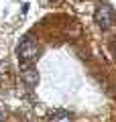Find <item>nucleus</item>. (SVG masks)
<instances>
[{"label":"nucleus","mask_w":116,"mask_h":122,"mask_svg":"<svg viewBox=\"0 0 116 122\" xmlns=\"http://www.w3.org/2000/svg\"><path fill=\"white\" fill-rule=\"evenodd\" d=\"M114 51H116V43H114Z\"/></svg>","instance_id":"nucleus-5"},{"label":"nucleus","mask_w":116,"mask_h":122,"mask_svg":"<svg viewBox=\"0 0 116 122\" xmlns=\"http://www.w3.org/2000/svg\"><path fill=\"white\" fill-rule=\"evenodd\" d=\"M114 18H116V14H114V8H112L110 4L102 2V4H98V6H96V12H94V22H96V25H98L102 30L110 29V26L114 25Z\"/></svg>","instance_id":"nucleus-2"},{"label":"nucleus","mask_w":116,"mask_h":122,"mask_svg":"<svg viewBox=\"0 0 116 122\" xmlns=\"http://www.w3.org/2000/svg\"><path fill=\"white\" fill-rule=\"evenodd\" d=\"M71 112L67 110H55L53 114H49V122H71Z\"/></svg>","instance_id":"nucleus-4"},{"label":"nucleus","mask_w":116,"mask_h":122,"mask_svg":"<svg viewBox=\"0 0 116 122\" xmlns=\"http://www.w3.org/2000/svg\"><path fill=\"white\" fill-rule=\"evenodd\" d=\"M21 77L26 83V87H35L39 81V73L31 63H21Z\"/></svg>","instance_id":"nucleus-3"},{"label":"nucleus","mask_w":116,"mask_h":122,"mask_svg":"<svg viewBox=\"0 0 116 122\" xmlns=\"http://www.w3.org/2000/svg\"><path fill=\"white\" fill-rule=\"evenodd\" d=\"M16 55L21 63H33L39 57V45L33 37H22V41L16 47Z\"/></svg>","instance_id":"nucleus-1"}]
</instances>
